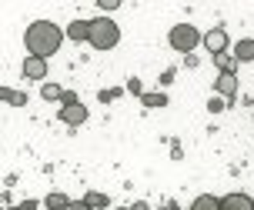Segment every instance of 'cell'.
<instances>
[{"instance_id":"1","label":"cell","mask_w":254,"mask_h":210,"mask_svg":"<svg viewBox=\"0 0 254 210\" xmlns=\"http://www.w3.org/2000/svg\"><path fill=\"white\" fill-rule=\"evenodd\" d=\"M24 44H27V50H30V57L47 60V57H54V53L61 50L64 30L57 24H51V20H34L24 34Z\"/></svg>"},{"instance_id":"2","label":"cell","mask_w":254,"mask_h":210,"mask_svg":"<svg viewBox=\"0 0 254 210\" xmlns=\"http://www.w3.org/2000/svg\"><path fill=\"white\" fill-rule=\"evenodd\" d=\"M117 40H121V27H117L111 17H97V20H90L87 44L94 50H111V47H117Z\"/></svg>"},{"instance_id":"3","label":"cell","mask_w":254,"mask_h":210,"mask_svg":"<svg viewBox=\"0 0 254 210\" xmlns=\"http://www.w3.org/2000/svg\"><path fill=\"white\" fill-rule=\"evenodd\" d=\"M167 40H171V47H174V50H181V53L188 57V53H194L197 44H201V30H197L194 24H174V27H171V34H167Z\"/></svg>"},{"instance_id":"4","label":"cell","mask_w":254,"mask_h":210,"mask_svg":"<svg viewBox=\"0 0 254 210\" xmlns=\"http://www.w3.org/2000/svg\"><path fill=\"white\" fill-rule=\"evenodd\" d=\"M201 44L211 50V57H214V53H224V50H231V47H228V30H224V27H211L207 34H201Z\"/></svg>"},{"instance_id":"5","label":"cell","mask_w":254,"mask_h":210,"mask_svg":"<svg viewBox=\"0 0 254 210\" xmlns=\"http://www.w3.org/2000/svg\"><path fill=\"white\" fill-rule=\"evenodd\" d=\"M24 77H27V80L44 84V80H47V60H40V57H30V53H27V57H24Z\"/></svg>"},{"instance_id":"6","label":"cell","mask_w":254,"mask_h":210,"mask_svg":"<svg viewBox=\"0 0 254 210\" xmlns=\"http://www.w3.org/2000/svg\"><path fill=\"white\" fill-rule=\"evenodd\" d=\"M61 120L67 127H80L87 124V107L84 104H70V107H61Z\"/></svg>"},{"instance_id":"7","label":"cell","mask_w":254,"mask_h":210,"mask_svg":"<svg viewBox=\"0 0 254 210\" xmlns=\"http://www.w3.org/2000/svg\"><path fill=\"white\" fill-rule=\"evenodd\" d=\"M214 90H217V97L234 100V97H238V74H217Z\"/></svg>"},{"instance_id":"8","label":"cell","mask_w":254,"mask_h":210,"mask_svg":"<svg viewBox=\"0 0 254 210\" xmlns=\"http://www.w3.org/2000/svg\"><path fill=\"white\" fill-rule=\"evenodd\" d=\"M221 210H254V200L248 194H228V197H221Z\"/></svg>"},{"instance_id":"9","label":"cell","mask_w":254,"mask_h":210,"mask_svg":"<svg viewBox=\"0 0 254 210\" xmlns=\"http://www.w3.org/2000/svg\"><path fill=\"white\" fill-rule=\"evenodd\" d=\"M231 57H234L238 63H251L254 60V40H238L234 50H231Z\"/></svg>"},{"instance_id":"10","label":"cell","mask_w":254,"mask_h":210,"mask_svg":"<svg viewBox=\"0 0 254 210\" xmlns=\"http://www.w3.org/2000/svg\"><path fill=\"white\" fill-rule=\"evenodd\" d=\"M87 27H90V20H74V24H67V37L74 40V44H80V40H87Z\"/></svg>"},{"instance_id":"11","label":"cell","mask_w":254,"mask_h":210,"mask_svg":"<svg viewBox=\"0 0 254 210\" xmlns=\"http://www.w3.org/2000/svg\"><path fill=\"white\" fill-rule=\"evenodd\" d=\"M214 63H217V74H234V70H238V60L231 57V50L214 53Z\"/></svg>"},{"instance_id":"12","label":"cell","mask_w":254,"mask_h":210,"mask_svg":"<svg viewBox=\"0 0 254 210\" xmlns=\"http://www.w3.org/2000/svg\"><path fill=\"white\" fill-rule=\"evenodd\" d=\"M140 104H144L147 110H161V107H167V94H161V90H157V94H147V90H144V94H140Z\"/></svg>"},{"instance_id":"13","label":"cell","mask_w":254,"mask_h":210,"mask_svg":"<svg viewBox=\"0 0 254 210\" xmlns=\"http://www.w3.org/2000/svg\"><path fill=\"white\" fill-rule=\"evenodd\" d=\"M44 207H47V210H67V207H70V197L61 194V190H54V194H47Z\"/></svg>"},{"instance_id":"14","label":"cell","mask_w":254,"mask_h":210,"mask_svg":"<svg viewBox=\"0 0 254 210\" xmlns=\"http://www.w3.org/2000/svg\"><path fill=\"white\" fill-rule=\"evenodd\" d=\"M190 210H221V197H214V194H201V197L190 204Z\"/></svg>"},{"instance_id":"15","label":"cell","mask_w":254,"mask_h":210,"mask_svg":"<svg viewBox=\"0 0 254 210\" xmlns=\"http://www.w3.org/2000/svg\"><path fill=\"white\" fill-rule=\"evenodd\" d=\"M84 204H87L90 210H101V207H111V197H107L104 190H90L87 197H84Z\"/></svg>"},{"instance_id":"16","label":"cell","mask_w":254,"mask_h":210,"mask_svg":"<svg viewBox=\"0 0 254 210\" xmlns=\"http://www.w3.org/2000/svg\"><path fill=\"white\" fill-rule=\"evenodd\" d=\"M40 97H44V100H61L64 90L57 84H51V80H44V84H40Z\"/></svg>"},{"instance_id":"17","label":"cell","mask_w":254,"mask_h":210,"mask_svg":"<svg viewBox=\"0 0 254 210\" xmlns=\"http://www.w3.org/2000/svg\"><path fill=\"white\" fill-rule=\"evenodd\" d=\"M224 107H228V104H224V97H211V100H207V110H211V113H221Z\"/></svg>"},{"instance_id":"18","label":"cell","mask_w":254,"mask_h":210,"mask_svg":"<svg viewBox=\"0 0 254 210\" xmlns=\"http://www.w3.org/2000/svg\"><path fill=\"white\" fill-rule=\"evenodd\" d=\"M121 94H124L121 87H114V90H101V104H111V100H117Z\"/></svg>"},{"instance_id":"19","label":"cell","mask_w":254,"mask_h":210,"mask_svg":"<svg viewBox=\"0 0 254 210\" xmlns=\"http://www.w3.org/2000/svg\"><path fill=\"white\" fill-rule=\"evenodd\" d=\"M0 100H3V104H13V100H17V90H10V87H0Z\"/></svg>"},{"instance_id":"20","label":"cell","mask_w":254,"mask_h":210,"mask_svg":"<svg viewBox=\"0 0 254 210\" xmlns=\"http://www.w3.org/2000/svg\"><path fill=\"white\" fill-rule=\"evenodd\" d=\"M70 104H80V97H77V94H70V90H64V97H61V107H70Z\"/></svg>"},{"instance_id":"21","label":"cell","mask_w":254,"mask_h":210,"mask_svg":"<svg viewBox=\"0 0 254 210\" xmlns=\"http://www.w3.org/2000/svg\"><path fill=\"white\" fill-rule=\"evenodd\" d=\"M127 90H130V94H137V97L144 94V87H140V80H137V77H130V80H127Z\"/></svg>"},{"instance_id":"22","label":"cell","mask_w":254,"mask_h":210,"mask_svg":"<svg viewBox=\"0 0 254 210\" xmlns=\"http://www.w3.org/2000/svg\"><path fill=\"white\" fill-rule=\"evenodd\" d=\"M174 77H178V70H174V67H167V70H164V74H161V84H171V80H174Z\"/></svg>"},{"instance_id":"23","label":"cell","mask_w":254,"mask_h":210,"mask_svg":"<svg viewBox=\"0 0 254 210\" xmlns=\"http://www.w3.org/2000/svg\"><path fill=\"white\" fill-rule=\"evenodd\" d=\"M117 7H121V0H104V3H101V10H104V13L117 10Z\"/></svg>"},{"instance_id":"24","label":"cell","mask_w":254,"mask_h":210,"mask_svg":"<svg viewBox=\"0 0 254 210\" xmlns=\"http://www.w3.org/2000/svg\"><path fill=\"white\" fill-rule=\"evenodd\" d=\"M171 157H174V160H181V157H184V150H181V144H178V140L171 144Z\"/></svg>"},{"instance_id":"25","label":"cell","mask_w":254,"mask_h":210,"mask_svg":"<svg viewBox=\"0 0 254 210\" xmlns=\"http://www.w3.org/2000/svg\"><path fill=\"white\" fill-rule=\"evenodd\" d=\"M17 210H37V200H20Z\"/></svg>"},{"instance_id":"26","label":"cell","mask_w":254,"mask_h":210,"mask_svg":"<svg viewBox=\"0 0 254 210\" xmlns=\"http://www.w3.org/2000/svg\"><path fill=\"white\" fill-rule=\"evenodd\" d=\"M67 210H90V207L84 204V200H70V207H67Z\"/></svg>"},{"instance_id":"27","label":"cell","mask_w":254,"mask_h":210,"mask_svg":"<svg viewBox=\"0 0 254 210\" xmlns=\"http://www.w3.org/2000/svg\"><path fill=\"white\" fill-rule=\"evenodd\" d=\"M130 210H151V207H147L144 200H137V204H130Z\"/></svg>"},{"instance_id":"28","label":"cell","mask_w":254,"mask_h":210,"mask_svg":"<svg viewBox=\"0 0 254 210\" xmlns=\"http://www.w3.org/2000/svg\"><path fill=\"white\" fill-rule=\"evenodd\" d=\"M7 210H17V204H13V207H7Z\"/></svg>"},{"instance_id":"29","label":"cell","mask_w":254,"mask_h":210,"mask_svg":"<svg viewBox=\"0 0 254 210\" xmlns=\"http://www.w3.org/2000/svg\"><path fill=\"white\" fill-rule=\"evenodd\" d=\"M117 210H130V207H117Z\"/></svg>"}]
</instances>
